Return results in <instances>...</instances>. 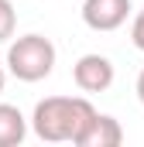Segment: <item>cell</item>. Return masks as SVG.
<instances>
[{"instance_id": "obj_1", "label": "cell", "mask_w": 144, "mask_h": 147, "mask_svg": "<svg viewBox=\"0 0 144 147\" xmlns=\"http://www.w3.org/2000/svg\"><path fill=\"white\" fill-rule=\"evenodd\" d=\"M93 116L96 106L86 96H48L31 113V130L48 144H75Z\"/></svg>"}, {"instance_id": "obj_2", "label": "cell", "mask_w": 144, "mask_h": 147, "mask_svg": "<svg viewBox=\"0 0 144 147\" xmlns=\"http://www.w3.org/2000/svg\"><path fill=\"white\" fill-rule=\"evenodd\" d=\"M55 69V45L45 34H21L7 48V72L21 82H41Z\"/></svg>"}, {"instance_id": "obj_3", "label": "cell", "mask_w": 144, "mask_h": 147, "mask_svg": "<svg viewBox=\"0 0 144 147\" xmlns=\"http://www.w3.org/2000/svg\"><path fill=\"white\" fill-rule=\"evenodd\" d=\"M113 62H110L107 55H96V51H89V55H82L75 65H72V82L82 89V92H107L110 86H113Z\"/></svg>"}, {"instance_id": "obj_4", "label": "cell", "mask_w": 144, "mask_h": 147, "mask_svg": "<svg viewBox=\"0 0 144 147\" xmlns=\"http://www.w3.org/2000/svg\"><path fill=\"white\" fill-rule=\"evenodd\" d=\"M130 0H82V21L89 31H117L130 17Z\"/></svg>"}, {"instance_id": "obj_5", "label": "cell", "mask_w": 144, "mask_h": 147, "mask_svg": "<svg viewBox=\"0 0 144 147\" xmlns=\"http://www.w3.org/2000/svg\"><path fill=\"white\" fill-rule=\"evenodd\" d=\"M117 144H124V127H120L117 116L100 113V110H96V116L89 120V127L75 140V147H117Z\"/></svg>"}, {"instance_id": "obj_6", "label": "cell", "mask_w": 144, "mask_h": 147, "mask_svg": "<svg viewBox=\"0 0 144 147\" xmlns=\"http://www.w3.org/2000/svg\"><path fill=\"white\" fill-rule=\"evenodd\" d=\"M28 137V120L24 113L10 103H0V147H17Z\"/></svg>"}, {"instance_id": "obj_7", "label": "cell", "mask_w": 144, "mask_h": 147, "mask_svg": "<svg viewBox=\"0 0 144 147\" xmlns=\"http://www.w3.org/2000/svg\"><path fill=\"white\" fill-rule=\"evenodd\" d=\"M14 28H17V10L10 0H0V45L7 38H14Z\"/></svg>"}, {"instance_id": "obj_8", "label": "cell", "mask_w": 144, "mask_h": 147, "mask_svg": "<svg viewBox=\"0 0 144 147\" xmlns=\"http://www.w3.org/2000/svg\"><path fill=\"white\" fill-rule=\"evenodd\" d=\"M130 41H134L137 51H144V10H137L134 21H130Z\"/></svg>"}, {"instance_id": "obj_9", "label": "cell", "mask_w": 144, "mask_h": 147, "mask_svg": "<svg viewBox=\"0 0 144 147\" xmlns=\"http://www.w3.org/2000/svg\"><path fill=\"white\" fill-rule=\"evenodd\" d=\"M137 99L144 103V69H141V75H137Z\"/></svg>"}, {"instance_id": "obj_10", "label": "cell", "mask_w": 144, "mask_h": 147, "mask_svg": "<svg viewBox=\"0 0 144 147\" xmlns=\"http://www.w3.org/2000/svg\"><path fill=\"white\" fill-rule=\"evenodd\" d=\"M3 86H7V72L0 69V92H3Z\"/></svg>"}]
</instances>
